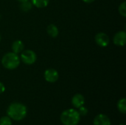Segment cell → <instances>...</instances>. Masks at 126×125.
I'll return each mask as SVG.
<instances>
[{
    "label": "cell",
    "instance_id": "1",
    "mask_svg": "<svg viewBox=\"0 0 126 125\" xmlns=\"http://www.w3.org/2000/svg\"><path fill=\"white\" fill-rule=\"evenodd\" d=\"M27 113V107L20 102L11 103L7 109V115L15 121L23 120Z\"/></svg>",
    "mask_w": 126,
    "mask_h": 125
},
{
    "label": "cell",
    "instance_id": "12",
    "mask_svg": "<svg viewBox=\"0 0 126 125\" xmlns=\"http://www.w3.org/2000/svg\"><path fill=\"white\" fill-rule=\"evenodd\" d=\"M33 6L38 8H44L47 7L49 3V0H31Z\"/></svg>",
    "mask_w": 126,
    "mask_h": 125
},
{
    "label": "cell",
    "instance_id": "16",
    "mask_svg": "<svg viewBox=\"0 0 126 125\" xmlns=\"http://www.w3.org/2000/svg\"><path fill=\"white\" fill-rule=\"evenodd\" d=\"M118 10H119V13L121 15H123V17H126V1H123V3H121L119 6V8H118Z\"/></svg>",
    "mask_w": 126,
    "mask_h": 125
},
{
    "label": "cell",
    "instance_id": "4",
    "mask_svg": "<svg viewBox=\"0 0 126 125\" xmlns=\"http://www.w3.org/2000/svg\"><path fill=\"white\" fill-rule=\"evenodd\" d=\"M20 59L24 63L27 65H32L36 61L37 55L32 50L27 49L24 52H21Z\"/></svg>",
    "mask_w": 126,
    "mask_h": 125
},
{
    "label": "cell",
    "instance_id": "7",
    "mask_svg": "<svg viewBox=\"0 0 126 125\" xmlns=\"http://www.w3.org/2000/svg\"><path fill=\"white\" fill-rule=\"evenodd\" d=\"M113 42L115 45L123 46L126 43V33L125 31H119L117 32L114 38H113Z\"/></svg>",
    "mask_w": 126,
    "mask_h": 125
},
{
    "label": "cell",
    "instance_id": "18",
    "mask_svg": "<svg viewBox=\"0 0 126 125\" xmlns=\"http://www.w3.org/2000/svg\"><path fill=\"white\" fill-rule=\"evenodd\" d=\"M4 91H5V86H4V85L2 83L0 82V94L4 93Z\"/></svg>",
    "mask_w": 126,
    "mask_h": 125
},
{
    "label": "cell",
    "instance_id": "15",
    "mask_svg": "<svg viewBox=\"0 0 126 125\" xmlns=\"http://www.w3.org/2000/svg\"><path fill=\"white\" fill-rule=\"evenodd\" d=\"M0 125H12L11 119L7 116H2L0 119Z\"/></svg>",
    "mask_w": 126,
    "mask_h": 125
},
{
    "label": "cell",
    "instance_id": "3",
    "mask_svg": "<svg viewBox=\"0 0 126 125\" xmlns=\"http://www.w3.org/2000/svg\"><path fill=\"white\" fill-rule=\"evenodd\" d=\"M20 57L14 52H7L4 55L1 59L2 66L9 70H13L18 67L20 64Z\"/></svg>",
    "mask_w": 126,
    "mask_h": 125
},
{
    "label": "cell",
    "instance_id": "8",
    "mask_svg": "<svg viewBox=\"0 0 126 125\" xmlns=\"http://www.w3.org/2000/svg\"><path fill=\"white\" fill-rule=\"evenodd\" d=\"M93 124L94 125H111V121L109 116L105 114L100 113L94 117Z\"/></svg>",
    "mask_w": 126,
    "mask_h": 125
},
{
    "label": "cell",
    "instance_id": "10",
    "mask_svg": "<svg viewBox=\"0 0 126 125\" xmlns=\"http://www.w3.org/2000/svg\"><path fill=\"white\" fill-rule=\"evenodd\" d=\"M12 51L13 52L16 53V54H19L21 53L24 49V43L20 41V40H17V41H15L13 43H12Z\"/></svg>",
    "mask_w": 126,
    "mask_h": 125
},
{
    "label": "cell",
    "instance_id": "17",
    "mask_svg": "<svg viewBox=\"0 0 126 125\" xmlns=\"http://www.w3.org/2000/svg\"><path fill=\"white\" fill-rule=\"evenodd\" d=\"M78 113H79L80 116H86L87 113H88V109H87L86 107H83V106H81V107L79 108Z\"/></svg>",
    "mask_w": 126,
    "mask_h": 125
},
{
    "label": "cell",
    "instance_id": "2",
    "mask_svg": "<svg viewBox=\"0 0 126 125\" xmlns=\"http://www.w3.org/2000/svg\"><path fill=\"white\" fill-rule=\"evenodd\" d=\"M60 119L63 125H78L80 120V116L78 111L70 108L63 111Z\"/></svg>",
    "mask_w": 126,
    "mask_h": 125
},
{
    "label": "cell",
    "instance_id": "22",
    "mask_svg": "<svg viewBox=\"0 0 126 125\" xmlns=\"http://www.w3.org/2000/svg\"><path fill=\"white\" fill-rule=\"evenodd\" d=\"M123 125V124H122V125Z\"/></svg>",
    "mask_w": 126,
    "mask_h": 125
},
{
    "label": "cell",
    "instance_id": "14",
    "mask_svg": "<svg viewBox=\"0 0 126 125\" xmlns=\"http://www.w3.org/2000/svg\"><path fill=\"white\" fill-rule=\"evenodd\" d=\"M32 4L31 1H24V2H21L20 4V9L24 11V12H28L30 11L32 8Z\"/></svg>",
    "mask_w": 126,
    "mask_h": 125
},
{
    "label": "cell",
    "instance_id": "11",
    "mask_svg": "<svg viewBox=\"0 0 126 125\" xmlns=\"http://www.w3.org/2000/svg\"><path fill=\"white\" fill-rule=\"evenodd\" d=\"M47 34L52 38H56L58 35V33H59L58 27L53 24H51L47 26Z\"/></svg>",
    "mask_w": 126,
    "mask_h": 125
},
{
    "label": "cell",
    "instance_id": "19",
    "mask_svg": "<svg viewBox=\"0 0 126 125\" xmlns=\"http://www.w3.org/2000/svg\"><path fill=\"white\" fill-rule=\"evenodd\" d=\"M83 2H85V3H88V4H89V3H92V2H93V1H94L95 0H82Z\"/></svg>",
    "mask_w": 126,
    "mask_h": 125
},
{
    "label": "cell",
    "instance_id": "20",
    "mask_svg": "<svg viewBox=\"0 0 126 125\" xmlns=\"http://www.w3.org/2000/svg\"><path fill=\"white\" fill-rule=\"evenodd\" d=\"M20 3L21 2H24V1H29V0H18Z\"/></svg>",
    "mask_w": 126,
    "mask_h": 125
},
{
    "label": "cell",
    "instance_id": "5",
    "mask_svg": "<svg viewBox=\"0 0 126 125\" xmlns=\"http://www.w3.org/2000/svg\"><path fill=\"white\" fill-rule=\"evenodd\" d=\"M44 76L45 80L48 83H55L59 78L58 72L57 71V70H55L54 69H47L44 72Z\"/></svg>",
    "mask_w": 126,
    "mask_h": 125
},
{
    "label": "cell",
    "instance_id": "6",
    "mask_svg": "<svg viewBox=\"0 0 126 125\" xmlns=\"http://www.w3.org/2000/svg\"><path fill=\"white\" fill-rule=\"evenodd\" d=\"M94 40L96 43L101 47L107 46L109 44V41H110L108 35L104 32L97 33L94 37Z\"/></svg>",
    "mask_w": 126,
    "mask_h": 125
},
{
    "label": "cell",
    "instance_id": "21",
    "mask_svg": "<svg viewBox=\"0 0 126 125\" xmlns=\"http://www.w3.org/2000/svg\"><path fill=\"white\" fill-rule=\"evenodd\" d=\"M0 41H1V35H0Z\"/></svg>",
    "mask_w": 126,
    "mask_h": 125
},
{
    "label": "cell",
    "instance_id": "9",
    "mask_svg": "<svg viewBox=\"0 0 126 125\" xmlns=\"http://www.w3.org/2000/svg\"><path fill=\"white\" fill-rule=\"evenodd\" d=\"M85 103V98L80 94H76L72 99V104L75 108H79Z\"/></svg>",
    "mask_w": 126,
    "mask_h": 125
},
{
    "label": "cell",
    "instance_id": "13",
    "mask_svg": "<svg viewBox=\"0 0 126 125\" xmlns=\"http://www.w3.org/2000/svg\"><path fill=\"white\" fill-rule=\"evenodd\" d=\"M117 108L120 113L125 114L126 113V98H123L120 99L117 102Z\"/></svg>",
    "mask_w": 126,
    "mask_h": 125
}]
</instances>
